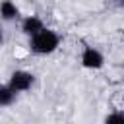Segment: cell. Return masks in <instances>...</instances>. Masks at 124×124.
Returning <instances> with one entry per match:
<instances>
[{
  "label": "cell",
  "mask_w": 124,
  "mask_h": 124,
  "mask_svg": "<svg viewBox=\"0 0 124 124\" xmlns=\"http://www.w3.org/2000/svg\"><path fill=\"white\" fill-rule=\"evenodd\" d=\"M4 43V31H2V27H0V45Z\"/></svg>",
  "instance_id": "cell-8"
},
{
  "label": "cell",
  "mask_w": 124,
  "mask_h": 124,
  "mask_svg": "<svg viewBox=\"0 0 124 124\" xmlns=\"http://www.w3.org/2000/svg\"><path fill=\"white\" fill-rule=\"evenodd\" d=\"M103 124H124V110H112L105 116Z\"/></svg>",
  "instance_id": "cell-7"
},
{
  "label": "cell",
  "mask_w": 124,
  "mask_h": 124,
  "mask_svg": "<svg viewBox=\"0 0 124 124\" xmlns=\"http://www.w3.org/2000/svg\"><path fill=\"white\" fill-rule=\"evenodd\" d=\"M16 97H17V93H16L8 83H0V108L14 105Z\"/></svg>",
  "instance_id": "cell-6"
},
{
  "label": "cell",
  "mask_w": 124,
  "mask_h": 124,
  "mask_svg": "<svg viewBox=\"0 0 124 124\" xmlns=\"http://www.w3.org/2000/svg\"><path fill=\"white\" fill-rule=\"evenodd\" d=\"M41 29H45V21L39 17V16H25L21 19V33L27 35V37H33L37 35Z\"/></svg>",
  "instance_id": "cell-4"
},
{
  "label": "cell",
  "mask_w": 124,
  "mask_h": 124,
  "mask_svg": "<svg viewBox=\"0 0 124 124\" xmlns=\"http://www.w3.org/2000/svg\"><path fill=\"white\" fill-rule=\"evenodd\" d=\"M0 17L4 21H14L19 17V8L12 0H2L0 2Z\"/></svg>",
  "instance_id": "cell-5"
},
{
  "label": "cell",
  "mask_w": 124,
  "mask_h": 124,
  "mask_svg": "<svg viewBox=\"0 0 124 124\" xmlns=\"http://www.w3.org/2000/svg\"><path fill=\"white\" fill-rule=\"evenodd\" d=\"M79 62L87 70H101L105 68V54L95 46H85L79 54Z\"/></svg>",
  "instance_id": "cell-3"
},
{
  "label": "cell",
  "mask_w": 124,
  "mask_h": 124,
  "mask_svg": "<svg viewBox=\"0 0 124 124\" xmlns=\"http://www.w3.org/2000/svg\"><path fill=\"white\" fill-rule=\"evenodd\" d=\"M35 83V76L27 70H14L10 74V79H8V85L16 91V93H25L33 87Z\"/></svg>",
  "instance_id": "cell-2"
},
{
  "label": "cell",
  "mask_w": 124,
  "mask_h": 124,
  "mask_svg": "<svg viewBox=\"0 0 124 124\" xmlns=\"http://www.w3.org/2000/svg\"><path fill=\"white\" fill-rule=\"evenodd\" d=\"M60 46V35L54 31V29H41L37 35L29 37V50L33 54H39V56H46V54H52L56 48Z\"/></svg>",
  "instance_id": "cell-1"
}]
</instances>
